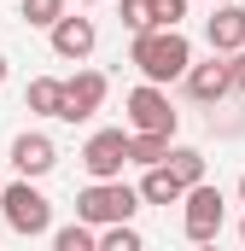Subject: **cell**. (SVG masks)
Returning <instances> with one entry per match:
<instances>
[{"instance_id": "obj_1", "label": "cell", "mask_w": 245, "mask_h": 251, "mask_svg": "<svg viewBox=\"0 0 245 251\" xmlns=\"http://www.w3.org/2000/svg\"><path fill=\"white\" fill-rule=\"evenodd\" d=\"M128 64L140 70V82L170 88V82H181V70L193 64V41H187L181 29H134V41H128Z\"/></svg>"}, {"instance_id": "obj_2", "label": "cell", "mask_w": 245, "mask_h": 251, "mask_svg": "<svg viewBox=\"0 0 245 251\" xmlns=\"http://www.w3.org/2000/svg\"><path fill=\"white\" fill-rule=\"evenodd\" d=\"M0 216H6V228H12L18 240H47V228H53V199L35 187L29 176H18L12 187H0Z\"/></svg>"}, {"instance_id": "obj_3", "label": "cell", "mask_w": 245, "mask_h": 251, "mask_svg": "<svg viewBox=\"0 0 245 251\" xmlns=\"http://www.w3.org/2000/svg\"><path fill=\"white\" fill-rule=\"evenodd\" d=\"M222 228H228V199H222V187L193 181L181 193V234L193 246H210V240H222Z\"/></svg>"}, {"instance_id": "obj_4", "label": "cell", "mask_w": 245, "mask_h": 251, "mask_svg": "<svg viewBox=\"0 0 245 251\" xmlns=\"http://www.w3.org/2000/svg\"><path fill=\"white\" fill-rule=\"evenodd\" d=\"M134 210H140V193L128 187L122 176H111V181H88V187L76 193V216L94 222V228H105V222H128Z\"/></svg>"}, {"instance_id": "obj_5", "label": "cell", "mask_w": 245, "mask_h": 251, "mask_svg": "<svg viewBox=\"0 0 245 251\" xmlns=\"http://www.w3.org/2000/svg\"><path fill=\"white\" fill-rule=\"evenodd\" d=\"M122 117H128V128H152V134H175V128H181V111L170 105V88H158V82L128 88Z\"/></svg>"}, {"instance_id": "obj_6", "label": "cell", "mask_w": 245, "mask_h": 251, "mask_svg": "<svg viewBox=\"0 0 245 251\" xmlns=\"http://www.w3.org/2000/svg\"><path fill=\"white\" fill-rule=\"evenodd\" d=\"M122 164H128V128H94L82 146L88 181H111V176H122Z\"/></svg>"}, {"instance_id": "obj_7", "label": "cell", "mask_w": 245, "mask_h": 251, "mask_svg": "<svg viewBox=\"0 0 245 251\" xmlns=\"http://www.w3.org/2000/svg\"><path fill=\"white\" fill-rule=\"evenodd\" d=\"M105 94H111L105 70H76V76H64V105H59V123H88V117L105 105Z\"/></svg>"}, {"instance_id": "obj_8", "label": "cell", "mask_w": 245, "mask_h": 251, "mask_svg": "<svg viewBox=\"0 0 245 251\" xmlns=\"http://www.w3.org/2000/svg\"><path fill=\"white\" fill-rule=\"evenodd\" d=\"M47 41H53V53L70 64H82L94 47H99V24L94 18H82V12H59L53 24H47Z\"/></svg>"}, {"instance_id": "obj_9", "label": "cell", "mask_w": 245, "mask_h": 251, "mask_svg": "<svg viewBox=\"0 0 245 251\" xmlns=\"http://www.w3.org/2000/svg\"><path fill=\"white\" fill-rule=\"evenodd\" d=\"M181 88H187L193 105H222V100L234 94V88H228V59H222V53H210L204 64L193 59V64L181 70Z\"/></svg>"}, {"instance_id": "obj_10", "label": "cell", "mask_w": 245, "mask_h": 251, "mask_svg": "<svg viewBox=\"0 0 245 251\" xmlns=\"http://www.w3.org/2000/svg\"><path fill=\"white\" fill-rule=\"evenodd\" d=\"M12 170H18V176H29V181L53 176V170H59V146H53V134L24 128V134L12 140Z\"/></svg>"}, {"instance_id": "obj_11", "label": "cell", "mask_w": 245, "mask_h": 251, "mask_svg": "<svg viewBox=\"0 0 245 251\" xmlns=\"http://www.w3.org/2000/svg\"><path fill=\"white\" fill-rule=\"evenodd\" d=\"M204 41H210V53L245 47V6L240 0H216V12H210V24H204Z\"/></svg>"}, {"instance_id": "obj_12", "label": "cell", "mask_w": 245, "mask_h": 251, "mask_svg": "<svg viewBox=\"0 0 245 251\" xmlns=\"http://www.w3.org/2000/svg\"><path fill=\"white\" fill-rule=\"evenodd\" d=\"M140 204H164V210H170V204H181V181H175V176H170V164H146V176H140Z\"/></svg>"}, {"instance_id": "obj_13", "label": "cell", "mask_w": 245, "mask_h": 251, "mask_svg": "<svg viewBox=\"0 0 245 251\" xmlns=\"http://www.w3.org/2000/svg\"><path fill=\"white\" fill-rule=\"evenodd\" d=\"M64 105V76H29V88H24V111H35V117H59Z\"/></svg>"}, {"instance_id": "obj_14", "label": "cell", "mask_w": 245, "mask_h": 251, "mask_svg": "<svg viewBox=\"0 0 245 251\" xmlns=\"http://www.w3.org/2000/svg\"><path fill=\"white\" fill-rule=\"evenodd\" d=\"M170 140L175 134H152V128H128V164H164V152H170Z\"/></svg>"}, {"instance_id": "obj_15", "label": "cell", "mask_w": 245, "mask_h": 251, "mask_svg": "<svg viewBox=\"0 0 245 251\" xmlns=\"http://www.w3.org/2000/svg\"><path fill=\"white\" fill-rule=\"evenodd\" d=\"M164 164H170V176H175L181 187H193V181H204V152H198V146H175V140H170Z\"/></svg>"}, {"instance_id": "obj_16", "label": "cell", "mask_w": 245, "mask_h": 251, "mask_svg": "<svg viewBox=\"0 0 245 251\" xmlns=\"http://www.w3.org/2000/svg\"><path fill=\"white\" fill-rule=\"evenodd\" d=\"M47 240L59 251H99V228L76 216V222H64V228H47Z\"/></svg>"}, {"instance_id": "obj_17", "label": "cell", "mask_w": 245, "mask_h": 251, "mask_svg": "<svg viewBox=\"0 0 245 251\" xmlns=\"http://www.w3.org/2000/svg\"><path fill=\"white\" fill-rule=\"evenodd\" d=\"M59 12H70V0H18V18H24L29 29H47Z\"/></svg>"}, {"instance_id": "obj_18", "label": "cell", "mask_w": 245, "mask_h": 251, "mask_svg": "<svg viewBox=\"0 0 245 251\" xmlns=\"http://www.w3.org/2000/svg\"><path fill=\"white\" fill-rule=\"evenodd\" d=\"M99 251H140V234L128 222H105L99 228Z\"/></svg>"}, {"instance_id": "obj_19", "label": "cell", "mask_w": 245, "mask_h": 251, "mask_svg": "<svg viewBox=\"0 0 245 251\" xmlns=\"http://www.w3.org/2000/svg\"><path fill=\"white\" fill-rule=\"evenodd\" d=\"M187 0H152V29H181Z\"/></svg>"}, {"instance_id": "obj_20", "label": "cell", "mask_w": 245, "mask_h": 251, "mask_svg": "<svg viewBox=\"0 0 245 251\" xmlns=\"http://www.w3.org/2000/svg\"><path fill=\"white\" fill-rule=\"evenodd\" d=\"M117 12H122V24H128V35L134 29H152V0H122Z\"/></svg>"}, {"instance_id": "obj_21", "label": "cell", "mask_w": 245, "mask_h": 251, "mask_svg": "<svg viewBox=\"0 0 245 251\" xmlns=\"http://www.w3.org/2000/svg\"><path fill=\"white\" fill-rule=\"evenodd\" d=\"M222 59H228V88H234V94L245 100V47H234V53H222Z\"/></svg>"}, {"instance_id": "obj_22", "label": "cell", "mask_w": 245, "mask_h": 251, "mask_svg": "<svg viewBox=\"0 0 245 251\" xmlns=\"http://www.w3.org/2000/svg\"><path fill=\"white\" fill-rule=\"evenodd\" d=\"M0 88H6V53H0Z\"/></svg>"}, {"instance_id": "obj_23", "label": "cell", "mask_w": 245, "mask_h": 251, "mask_svg": "<svg viewBox=\"0 0 245 251\" xmlns=\"http://www.w3.org/2000/svg\"><path fill=\"white\" fill-rule=\"evenodd\" d=\"M76 6H105V0H76Z\"/></svg>"}, {"instance_id": "obj_24", "label": "cell", "mask_w": 245, "mask_h": 251, "mask_svg": "<svg viewBox=\"0 0 245 251\" xmlns=\"http://www.w3.org/2000/svg\"><path fill=\"white\" fill-rule=\"evenodd\" d=\"M240 204H245V176H240Z\"/></svg>"}, {"instance_id": "obj_25", "label": "cell", "mask_w": 245, "mask_h": 251, "mask_svg": "<svg viewBox=\"0 0 245 251\" xmlns=\"http://www.w3.org/2000/svg\"><path fill=\"white\" fill-rule=\"evenodd\" d=\"M240 240H245V216H240Z\"/></svg>"}, {"instance_id": "obj_26", "label": "cell", "mask_w": 245, "mask_h": 251, "mask_svg": "<svg viewBox=\"0 0 245 251\" xmlns=\"http://www.w3.org/2000/svg\"><path fill=\"white\" fill-rule=\"evenodd\" d=\"M210 6H216V0H210Z\"/></svg>"}]
</instances>
